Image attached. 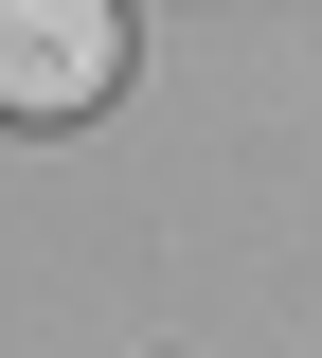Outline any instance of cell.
<instances>
[{
	"mask_svg": "<svg viewBox=\"0 0 322 358\" xmlns=\"http://www.w3.org/2000/svg\"><path fill=\"white\" fill-rule=\"evenodd\" d=\"M126 90V18L108 0H0V108L18 126H72Z\"/></svg>",
	"mask_w": 322,
	"mask_h": 358,
	"instance_id": "cell-1",
	"label": "cell"
}]
</instances>
